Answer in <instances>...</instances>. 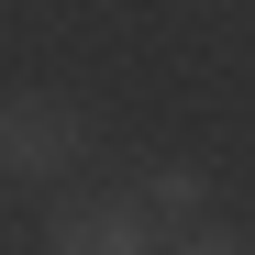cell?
I'll return each mask as SVG.
<instances>
[{"instance_id": "obj_4", "label": "cell", "mask_w": 255, "mask_h": 255, "mask_svg": "<svg viewBox=\"0 0 255 255\" xmlns=\"http://www.w3.org/2000/svg\"><path fill=\"white\" fill-rule=\"evenodd\" d=\"M166 255H255V233H244V222H222V211H211V222H189V233L166 244Z\"/></svg>"}, {"instance_id": "obj_1", "label": "cell", "mask_w": 255, "mask_h": 255, "mask_svg": "<svg viewBox=\"0 0 255 255\" xmlns=\"http://www.w3.org/2000/svg\"><path fill=\"white\" fill-rule=\"evenodd\" d=\"M89 155V111L56 89H11L0 100V178H67Z\"/></svg>"}, {"instance_id": "obj_3", "label": "cell", "mask_w": 255, "mask_h": 255, "mask_svg": "<svg viewBox=\"0 0 255 255\" xmlns=\"http://www.w3.org/2000/svg\"><path fill=\"white\" fill-rule=\"evenodd\" d=\"M133 211H144L155 233H189V222H211V178L166 155V166H144V178H133Z\"/></svg>"}, {"instance_id": "obj_2", "label": "cell", "mask_w": 255, "mask_h": 255, "mask_svg": "<svg viewBox=\"0 0 255 255\" xmlns=\"http://www.w3.org/2000/svg\"><path fill=\"white\" fill-rule=\"evenodd\" d=\"M56 255H166V233L133 211V189H78V200H56Z\"/></svg>"}]
</instances>
